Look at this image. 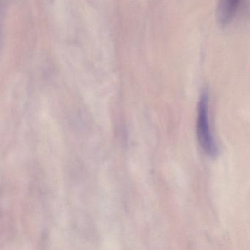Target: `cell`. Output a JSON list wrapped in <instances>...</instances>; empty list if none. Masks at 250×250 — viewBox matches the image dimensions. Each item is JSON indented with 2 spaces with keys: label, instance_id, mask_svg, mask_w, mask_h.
<instances>
[{
  "label": "cell",
  "instance_id": "6da1fadb",
  "mask_svg": "<svg viewBox=\"0 0 250 250\" xmlns=\"http://www.w3.org/2000/svg\"><path fill=\"white\" fill-rule=\"evenodd\" d=\"M208 112V94L206 90H203L198 104L197 137L205 153L210 157H215L219 153V148L210 129Z\"/></svg>",
  "mask_w": 250,
  "mask_h": 250
},
{
  "label": "cell",
  "instance_id": "7a4b0ae2",
  "mask_svg": "<svg viewBox=\"0 0 250 250\" xmlns=\"http://www.w3.org/2000/svg\"><path fill=\"white\" fill-rule=\"evenodd\" d=\"M241 0H218L216 19L220 25L227 26L233 20Z\"/></svg>",
  "mask_w": 250,
  "mask_h": 250
}]
</instances>
